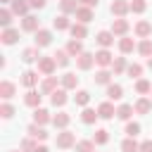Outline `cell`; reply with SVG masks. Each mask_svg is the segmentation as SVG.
Here are the masks:
<instances>
[{
    "instance_id": "cell-16",
    "label": "cell",
    "mask_w": 152,
    "mask_h": 152,
    "mask_svg": "<svg viewBox=\"0 0 152 152\" xmlns=\"http://www.w3.org/2000/svg\"><path fill=\"white\" fill-rule=\"evenodd\" d=\"M76 19H78V24H88V21L93 19V10H90V7H78Z\"/></svg>"
},
{
    "instance_id": "cell-42",
    "label": "cell",
    "mask_w": 152,
    "mask_h": 152,
    "mask_svg": "<svg viewBox=\"0 0 152 152\" xmlns=\"http://www.w3.org/2000/svg\"><path fill=\"white\" fill-rule=\"evenodd\" d=\"M107 140H109V135H107V131H104V128L95 131V140H93V142H97V145H104Z\"/></svg>"
},
{
    "instance_id": "cell-22",
    "label": "cell",
    "mask_w": 152,
    "mask_h": 152,
    "mask_svg": "<svg viewBox=\"0 0 152 152\" xmlns=\"http://www.w3.org/2000/svg\"><path fill=\"white\" fill-rule=\"evenodd\" d=\"M50 100H52V104H55V107H62V104L66 102V90H64V88H59V90H55Z\"/></svg>"
},
{
    "instance_id": "cell-7",
    "label": "cell",
    "mask_w": 152,
    "mask_h": 152,
    "mask_svg": "<svg viewBox=\"0 0 152 152\" xmlns=\"http://www.w3.org/2000/svg\"><path fill=\"white\" fill-rule=\"evenodd\" d=\"M21 28H24V31H40V21H38L36 17L26 14V17H24V21H21Z\"/></svg>"
},
{
    "instance_id": "cell-2",
    "label": "cell",
    "mask_w": 152,
    "mask_h": 152,
    "mask_svg": "<svg viewBox=\"0 0 152 152\" xmlns=\"http://www.w3.org/2000/svg\"><path fill=\"white\" fill-rule=\"evenodd\" d=\"M55 66H57L55 57H40V59H38V71L45 74V76H50V74L55 71Z\"/></svg>"
},
{
    "instance_id": "cell-14",
    "label": "cell",
    "mask_w": 152,
    "mask_h": 152,
    "mask_svg": "<svg viewBox=\"0 0 152 152\" xmlns=\"http://www.w3.org/2000/svg\"><path fill=\"white\" fill-rule=\"evenodd\" d=\"M66 52H69V55H74V57L83 55V43H81V40H76V38H74V40H69V43H66Z\"/></svg>"
},
{
    "instance_id": "cell-44",
    "label": "cell",
    "mask_w": 152,
    "mask_h": 152,
    "mask_svg": "<svg viewBox=\"0 0 152 152\" xmlns=\"http://www.w3.org/2000/svg\"><path fill=\"white\" fill-rule=\"evenodd\" d=\"M10 21H12V12H10V10H2V12H0V24H2L5 28H10Z\"/></svg>"
},
{
    "instance_id": "cell-18",
    "label": "cell",
    "mask_w": 152,
    "mask_h": 152,
    "mask_svg": "<svg viewBox=\"0 0 152 152\" xmlns=\"http://www.w3.org/2000/svg\"><path fill=\"white\" fill-rule=\"evenodd\" d=\"M76 86H78V76H76V74H64V76H62V88H64V90L76 88Z\"/></svg>"
},
{
    "instance_id": "cell-25",
    "label": "cell",
    "mask_w": 152,
    "mask_h": 152,
    "mask_svg": "<svg viewBox=\"0 0 152 152\" xmlns=\"http://www.w3.org/2000/svg\"><path fill=\"white\" fill-rule=\"evenodd\" d=\"M119 50H121L124 55L133 52V50H135V43H133V38H121V40H119Z\"/></svg>"
},
{
    "instance_id": "cell-13",
    "label": "cell",
    "mask_w": 152,
    "mask_h": 152,
    "mask_svg": "<svg viewBox=\"0 0 152 152\" xmlns=\"http://www.w3.org/2000/svg\"><path fill=\"white\" fill-rule=\"evenodd\" d=\"M97 43L107 50V48L114 43V33H112V31H100V33H97Z\"/></svg>"
},
{
    "instance_id": "cell-31",
    "label": "cell",
    "mask_w": 152,
    "mask_h": 152,
    "mask_svg": "<svg viewBox=\"0 0 152 152\" xmlns=\"http://www.w3.org/2000/svg\"><path fill=\"white\" fill-rule=\"evenodd\" d=\"M52 26H55L57 31H64V28H71V26H69V19H66L64 14H59V17H55V19H52Z\"/></svg>"
},
{
    "instance_id": "cell-24",
    "label": "cell",
    "mask_w": 152,
    "mask_h": 152,
    "mask_svg": "<svg viewBox=\"0 0 152 152\" xmlns=\"http://www.w3.org/2000/svg\"><path fill=\"white\" fill-rule=\"evenodd\" d=\"M69 31H71V36H74L76 40L86 38V33H88V31H86V24H71V28H69Z\"/></svg>"
},
{
    "instance_id": "cell-27",
    "label": "cell",
    "mask_w": 152,
    "mask_h": 152,
    "mask_svg": "<svg viewBox=\"0 0 152 152\" xmlns=\"http://www.w3.org/2000/svg\"><path fill=\"white\" fill-rule=\"evenodd\" d=\"M24 102H26L28 107H36V109H38V104H40V95H38L36 90H28L26 97H24Z\"/></svg>"
},
{
    "instance_id": "cell-43",
    "label": "cell",
    "mask_w": 152,
    "mask_h": 152,
    "mask_svg": "<svg viewBox=\"0 0 152 152\" xmlns=\"http://www.w3.org/2000/svg\"><path fill=\"white\" fill-rule=\"evenodd\" d=\"M145 0H131V12H135V14H140V12H145Z\"/></svg>"
},
{
    "instance_id": "cell-3",
    "label": "cell",
    "mask_w": 152,
    "mask_h": 152,
    "mask_svg": "<svg viewBox=\"0 0 152 152\" xmlns=\"http://www.w3.org/2000/svg\"><path fill=\"white\" fill-rule=\"evenodd\" d=\"M93 62H95V55H90V52H83V55L76 57V66H78L81 71H88V69L93 66Z\"/></svg>"
},
{
    "instance_id": "cell-40",
    "label": "cell",
    "mask_w": 152,
    "mask_h": 152,
    "mask_svg": "<svg viewBox=\"0 0 152 152\" xmlns=\"http://www.w3.org/2000/svg\"><path fill=\"white\" fill-rule=\"evenodd\" d=\"M93 150H95V142L93 140H81L76 145V152H93Z\"/></svg>"
},
{
    "instance_id": "cell-52",
    "label": "cell",
    "mask_w": 152,
    "mask_h": 152,
    "mask_svg": "<svg viewBox=\"0 0 152 152\" xmlns=\"http://www.w3.org/2000/svg\"><path fill=\"white\" fill-rule=\"evenodd\" d=\"M36 152H50V150H48L45 145H40V147H36Z\"/></svg>"
},
{
    "instance_id": "cell-51",
    "label": "cell",
    "mask_w": 152,
    "mask_h": 152,
    "mask_svg": "<svg viewBox=\"0 0 152 152\" xmlns=\"http://www.w3.org/2000/svg\"><path fill=\"white\" fill-rule=\"evenodd\" d=\"M28 5H31V7H38V10H40V7H45V0H28Z\"/></svg>"
},
{
    "instance_id": "cell-39",
    "label": "cell",
    "mask_w": 152,
    "mask_h": 152,
    "mask_svg": "<svg viewBox=\"0 0 152 152\" xmlns=\"http://www.w3.org/2000/svg\"><path fill=\"white\" fill-rule=\"evenodd\" d=\"M36 57H38V48H28V50H24V55H21V59H24L26 64H31Z\"/></svg>"
},
{
    "instance_id": "cell-41",
    "label": "cell",
    "mask_w": 152,
    "mask_h": 152,
    "mask_svg": "<svg viewBox=\"0 0 152 152\" xmlns=\"http://www.w3.org/2000/svg\"><path fill=\"white\" fill-rule=\"evenodd\" d=\"M126 71H128V76H131V78H138V76L142 74V66H140V64H128V66H126Z\"/></svg>"
},
{
    "instance_id": "cell-23",
    "label": "cell",
    "mask_w": 152,
    "mask_h": 152,
    "mask_svg": "<svg viewBox=\"0 0 152 152\" xmlns=\"http://www.w3.org/2000/svg\"><path fill=\"white\" fill-rule=\"evenodd\" d=\"M28 7H31V5H28L26 0H14V2H12V12H14V14H24V17H26Z\"/></svg>"
},
{
    "instance_id": "cell-45",
    "label": "cell",
    "mask_w": 152,
    "mask_h": 152,
    "mask_svg": "<svg viewBox=\"0 0 152 152\" xmlns=\"http://www.w3.org/2000/svg\"><path fill=\"white\" fill-rule=\"evenodd\" d=\"M126 133H128V138H135L138 133H140V124H126Z\"/></svg>"
},
{
    "instance_id": "cell-26",
    "label": "cell",
    "mask_w": 152,
    "mask_h": 152,
    "mask_svg": "<svg viewBox=\"0 0 152 152\" xmlns=\"http://www.w3.org/2000/svg\"><path fill=\"white\" fill-rule=\"evenodd\" d=\"M0 95H2L5 100H10V97L14 95V83H10V81H2V83H0Z\"/></svg>"
},
{
    "instance_id": "cell-10",
    "label": "cell",
    "mask_w": 152,
    "mask_h": 152,
    "mask_svg": "<svg viewBox=\"0 0 152 152\" xmlns=\"http://www.w3.org/2000/svg\"><path fill=\"white\" fill-rule=\"evenodd\" d=\"M97 114H100V119H112L116 112H114V104H112V102H102V104L97 107Z\"/></svg>"
},
{
    "instance_id": "cell-30",
    "label": "cell",
    "mask_w": 152,
    "mask_h": 152,
    "mask_svg": "<svg viewBox=\"0 0 152 152\" xmlns=\"http://www.w3.org/2000/svg\"><path fill=\"white\" fill-rule=\"evenodd\" d=\"M121 150H124V152H140V145L135 142V138H126V140L121 142Z\"/></svg>"
},
{
    "instance_id": "cell-21",
    "label": "cell",
    "mask_w": 152,
    "mask_h": 152,
    "mask_svg": "<svg viewBox=\"0 0 152 152\" xmlns=\"http://www.w3.org/2000/svg\"><path fill=\"white\" fill-rule=\"evenodd\" d=\"M21 83H24L26 88L36 86V83H38V74H36V71H24V74H21Z\"/></svg>"
},
{
    "instance_id": "cell-8",
    "label": "cell",
    "mask_w": 152,
    "mask_h": 152,
    "mask_svg": "<svg viewBox=\"0 0 152 152\" xmlns=\"http://www.w3.org/2000/svg\"><path fill=\"white\" fill-rule=\"evenodd\" d=\"M95 62H97L100 66H109L114 59H112V52H109V50H100V52H95Z\"/></svg>"
},
{
    "instance_id": "cell-20",
    "label": "cell",
    "mask_w": 152,
    "mask_h": 152,
    "mask_svg": "<svg viewBox=\"0 0 152 152\" xmlns=\"http://www.w3.org/2000/svg\"><path fill=\"white\" fill-rule=\"evenodd\" d=\"M59 10L64 12V14H69V12H78V0H62L59 2Z\"/></svg>"
},
{
    "instance_id": "cell-37",
    "label": "cell",
    "mask_w": 152,
    "mask_h": 152,
    "mask_svg": "<svg viewBox=\"0 0 152 152\" xmlns=\"http://www.w3.org/2000/svg\"><path fill=\"white\" fill-rule=\"evenodd\" d=\"M135 90H138L140 95H145V93H152V83H150V81H145V78H140V81L135 83Z\"/></svg>"
},
{
    "instance_id": "cell-11",
    "label": "cell",
    "mask_w": 152,
    "mask_h": 152,
    "mask_svg": "<svg viewBox=\"0 0 152 152\" xmlns=\"http://www.w3.org/2000/svg\"><path fill=\"white\" fill-rule=\"evenodd\" d=\"M128 31V21L126 19H114V24H112V33L114 36H124Z\"/></svg>"
},
{
    "instance_id": "cell-33",
    "label": "cell",
    "mask_w": 152,
    "mask_h": 152,
    "mask_svg": "<svg viewBox=\"0 0 152 152\" xmlns=\"http://www.w3.org/2000/svg\"><path fill=\"white\" fill-rule=\"evenodd\" d=\"M138 52H140L142 57H152V40H150V38H145V40L138 45Z\"/></svg>"
},
{
    "instance_id": "cell-28",
    "label": "cell",
    "mask_w": 152,
    "mask_h": 152,
    "mask_svg": "<svg viewBox=\"0 0 152 152\" xmlns=\"http://www.w3.org/2000/svg\"><path fill=\"white\" fill-rule=\"evenodd\" d=\"M150 109H152V102H150L147 97H140V100L135 102V112H138V114H147Z\"/></svg>"
},
{
    "instance_id": "cell-19",
    "label": "cell",
    "mask_w": 152,
    "mask_h": 152,
    "mask_svg": "<svg viewBox=\"0 0 152 152\" xmlns=\"http://www.w3.org/2000/svg\"><path fill=\"white\" fill-rule=\"evenodd\" d=\"M33 121H36L38 126L48 124V121H50V112H48V109H40V107H38V109L33 112Z\"/></svg>"
},
{
    "instance_id": "cell-4",
    "label": "cell",
    "mask_w": 152,
    "mask_h": 152,
    "mask_svg": "<svg viewBox=\"0 0 152 152\" xmlns=\"http://www.w3.org/2000/svg\"><path fill=\"white\" fill-rule=\"evenodd\" d=\"M50 40H52V33L48 28L36 31V48H45V45H50Z\"/></svg>"
},
{
    "instance_id": "cell-15",
    "label": "cell",
    "mask_w": 152,
    "mask_h": 152,
    "mask_svg": "<svg viewBox=\"0 0 152 152\" xmlns=\"http://www.w3.org/2000/svg\"><path fill=\"white\" fill-rule=\"evenodd\" d=\"M28 135H31V138H38V140H45V138H48V131H45L43 126H38V124H31V126H28Z\"/></svg>"
},
{
    "instance_id": "cell-46",
    "label": "cell",
    "mask_w": 152,
    "mask_h": 152,
    "mask_svg": "<svg viewBox=\"0 0 152 152\" xmlns=\"http://www.w3.org/2000/svg\"><path fill=\"white\" fill-rule=\"evenodd\" d=\"M36 142H33V138H26V140H21V150L24 152H36Z\"/></svg>"
},
{
    "instance_id": "cell-1",
    "label": "cell",
    "mask_w": 152,
    "mask_h": 152,
    "mask_svg": "<svg viewBox=\"0 0 152 152\" xmlns=\"http://www.w3.org/2000/svg\"><path fill=\"white\" fill-rule=\"evenodd\" d=\"M71 145H76V135H74L71 131H62V133L57 135V147H62V150H69Z\"/></svg>"
},
{
    "instance_id": "cell-36",
    "label": "cell",
    "mask_w": 152,
    "mask_h": 152,
    "mask_svg": "<svg viewBox=\"0 0 152 152\" xmlns=\"http://www.w3.org/2000/svg\"><path fill=\"white\" fill-rule=\"evenodd\" d=\"M131 114H133V107H131V104H121V107L116 109V116H119V119H124V121H128V119H131Z\"/></svg>"
},
{
    "instance_id": "cell-5",
    "label": "cell",
    "mask_w": 152,
    "mask_h": 152,
    "mask_svg": "<svg viewBox=\"0 0 152 152\" xmlns=\"http://www.w3.org/2000/svg\"><path fill=\"white\" fill-rule=\"evenodd\" d=\"M128 10H131V2H126V0H114L112 2V14H116V17H124Z\"/></svg>"
},
{
    "instance_id": "cell-29",
    "label": "cell",
    "mask_w": 152,
    "mask_h": 152,
    "mask_svg": "<svg viewBox=\"0 0 152 152\" xmlns=\"http://www.w3.org/2000/svg\"><path fill=\"white\" fill-rule=\"evenodd\" d=\"M52 124H55L57 128H66V124H69V114H66V112L55 114V116H52Z\"/></svg>"
},
{
    "instance_id": "cell-38",
    "label": "cell",
    "mask_w": 152,
    "mask_h": 152,
    "mask_svg": "<svg viewBox=\"0 0 152 152\" xmlns=\"http://www.w3.org/2000/svg\"><path fill=\"white\" fill-rule=\"evenodd\" d=\"M74 100H76V104H81V107H86V104L90 102V93H88V90H78Z\"/></svg>"
},
{
    "instance_id": "cell-53",
    "label": "cell",
    "mask_w": 152,
    "mask_h": 152,
    "mask_svg": "<svg viewBox=\"0 0 152 152\" xmlns=\"http://www.w3.org/2000/svg\"><path fill=\"white\" fill-rule=\"evenodd\" d=\"M147 66H150V69H152V57H147Z\"/></svg>"
},
{
    "instance_id": "cell-9",
    "label": "cell",
    "mask_w": 152,
    "mask_h": 152,
    "mask_svg": "<svg viewBox=\"0 0 152 152\" xmlns=\"http://www.w3.org/2000/svg\"><path fill=\"white\" fill-rule=\"evenodd\" d=\"M107 97H109V100H121V97H124V88H121L119 83H109V86H107Z\"/></svg>"
},
{
    "instance_id": "cell-6",
    "label": "cell",
    "mask_w": 152,
    "mask_h": 152,
    "mask_svg": "<svg viewBox=\"0 0 152 152\" xmlns=\"http://www.w3.org/2000/svg\"><path fill=\"white\" fill-rule=\"evenodd\" d=\"M55 90H57V76H48L43 81V86H40V93L43 95H52Z\"/></svg>"
},
{
    "instance_id": "cell-34",
    "label": "cell",
    "mask_w": 152,
    "mask_h": 152,
    "mask_svg": "<svg viewBox=\"0 0 152 152\" xmlns=\"http://www.w3.org/2000/svg\"><path fill=\"white\" fill-rule=\"evenodd\" d=\"M52 57H55V62H57L59 66H66V64H69V52H66V50H57Z\"/></svg>"
},
{
    "instance_id": "cell-49",
    "label": "cell",
    "mask_w": 152,
    "mask_h": 152,
    "mask_svg": "<svg viewBox=\"0 0 152 152\" xmlns=\"http://www.w3.org/2000/svg\"><path fill=\"white\" fill-rule=\"evenodd\" d=\"M140 152H152V140H145V142H140Z\"/></svg>"
},
{
    "instance_id": "cell-35",
    "label": "cell",
    "mask_w": 152,
    "mask_h": 152,
    "mask_svg": "<svg viewBox=\"0 0 152 152\" xmlns=\"http://www.w3.org/2000/svg\"><path fill=\"white\" fill-rule=\"evenodd\" d=\"M109 78H112V74L107 69H102V71L95 74V83H100V86H109Z\"/></svg>"
},
{
    "instance_id": "cell-17",
    "label": "cell",
    "mask_w": 152,
    "mask_h": 152,
    "mask_svg": "<svg viewBox=\"0 0 152 152\" xmlns=\"http://www.w3.org/2000/svg\"><path fill=\"white\" fill-rule=\"evenodd\" d=\"M135 33H138L140 38H147V36L152 33V24H150V21H138V24H135Z\"/></svg>"
},
{
    "instance_id": "cell-32",
    "label": "cell",
    "mask_w": 152,
    "mask_h": 152,
    "mask_svg": "<svg viewBox=\"0 0 152 152\" xmlns=\"http://www.w3.org/2000/svg\"><path fill=\"white\" fill-rule=\"evenodd\" d=\"M97 116H100V114H97L95 109H88V107H86V109L81 112V121H83V124H93V121H95Z\"/></svg>"
},
{
    "instance_id": "cell-47",
    "label": "cell",
    "mask_w": 152,
    "mask_h": 152,
    "mask_svg": "<svg viewBox=\"0 0 152 152\" xmlns=\"http://www.w3.org/2000/svg\"><path fill=\"white\" fill-rule=\"evenodd\" d=\"M112 66H114V71H116V74H121V71L126 69V59H124V57H116V59L112 62Z\"/></svg>"
},
{
    "instance_id": "cell-12",
    "label": "cell",
    "mask_w": 152,
    "mask_h": 152,
    "mask_svg": "<svg viewBox=\"0 0 152 152\" xmlns=\"http://www.w3.org/2000/svg\"><path fill=\"white\" fill-rule=\"evenodd\" d=\"M17 38H19V31H17V28H5V31H2V43H5V45H14Z\"/></svg>"
},
{
    "instance_id": "cell-50",
    "label": "cell",
    "mask_w": 152,
    "mask_h": 152,
    "mask_svg": "<svg viewBox=\"0 0 152 152\" xmlns=\"http://www.w3.org/2000/svg\"><path fill=\"white\" fill-rule=\"evenodd\" d=\"M78 2H81L83 7H90V10H93V7H97V0H78Z\"/></svg>"
},
{
    "instance_id": "cell-48",
    "label": "cell",
    "mask_w": 152,
    "mask_h": 152,
    "mask_svg": "<svg viewBox=\"0 0 152 152\" xmlns=\"http://www.w3.org/2000/svg\"><path fill=\"white\" fill-rule=\"evenodd\" d=\"M0 114H2V119H10V116H12V114H14V107H12V104H7V102H5V104H2V107H0Z\"/></svg>"
},
{
    "instance_id": "cell-54",
    "label": "cell",
    "mask_w": 152,
    "mask_h": 152,
    "mask_svg": "<svg viewBox=\"0 0 152 152\" xmlns=\"http://www.w3.org/2000/svg\"><path fill=\"white\" fill-rule=\"evenodd\" d=\"M0 2H14V0H0Z\"/></svg>"
}]
</instances>
